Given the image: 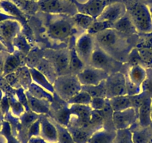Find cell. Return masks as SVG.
<instances>
[{"mask_svg": "<svg viewBox=\"0 0 152 143\" xmlns=\"http://www.w3.org/2000/svg\"><path fill=\"white\" fill-rule=\"evenodd\" d=\"M122 2L137 31L143 34L152 32V14L148 5L141 0H123Z\"/></svg>", "mask_w": 152, "mask_h": 143, "instance_id": "6da1fadb", "label": "cell"}, {"mask_svg": "<svg viewBox=\"0 0 152 143\" xmlns=\"http://www.w3.org/2000/svg\"><path fill=\"white\" fill-rule=\"evenodd\" d=\"M55 93L64 101H68L81 90L82 86L77 75L66 74L59 75L54 82Z\"/></svg>", "mask_w": 152, "mask_h": 143, "instance_id": "7a4b0ae2", "label": "cell"}, {"mask_svg": "<svg viewBox=\"0 0 152 143\" xmlns=\"http://www.w3.org/2000/svg\"><path fill=\"white\" fill-rule=\"evenodd\" d=\"M66 15H55L48 25V33L53 39L64 40L72 35L75 31V24L72 17H65Z\"/></svg>", "mask_w": 152, "mask_h": 143, "instance_id": "3957f363", "label": "cell"}, {"mask_svg": "<svg viewBox=\"0 0 152 143\" xmlns=\"http://www.w3.org/2000/svg\"><path fill=\"white\" fill-rule=\"evenodd\" d=\"M38 6L42 11L52 15L74 16L78 13L75 0H38Z\"/></svg>", "mask_w": 152, "mask_h": 143, "instance_id": "277c9868", "label": "cell"}, {"mask_svg": "<svg viewBox=\"0 0 152 143\" xmlns=\"http://www.w3.org/2000/svg\"><path fill=\"white\" fill-rule=\"evenodd\" d=\"M118 61H116V60L113 59L111 55L107 53L100 47L95 48L90 62V65L91 66L104 70L108 74L109 72H112V73L117 72L118 69L121 66H118Z\"/></svg>", "mask_w": 152, "mask_h": 143, "instance_id": "5b68a950", "label": "cell"}, {"mask_svg": "<svg viewBox=\"0 0 152 143\" xmlns=\"http://www.w3.org/2000/svg\"><path fill=\"white\" fill-rule=\"evenodd\" d=\"M107 98L128 95L126 87V77L122 73L117 72L110 74L105 80Z\"/></svg>", "mask_w": 152, "mask_h": 143, "instance_id": "8992f818", "label": "cell"}, {"mask_svg": "<svg viewBox=\"0 0 152 143\" xmlns=\"http://www.w3.org/2000/svg\"><path fill=\"white\" fill-rule=\"evenodd\" d=\"M95 48L94 36L87 32L82 34L76 40L75 50L84 64H90V58Z\"/></svg>", "mask_w": 152, "mask_h": 143, "instance_id": "52a82bcc", "label": "cell"}, {"mask_svg": "<svg viewBox=\"0 0 152 143\" xmlns=\"http://www.w3.org/2000/svg\"><path fill=\"white\" fill-rule=\"evenodd\" d=\"M22 29L20 22L14 19H8L0 22V39L8 49L12 46L14 39Z\"/></svg>", "mask_w": 152, "mask_h": 143, "instance_id": "ba28073f", "label": "cell"}, {"mask_svg": "<svg viewBox=\"0 0 152 143\" xmlns=\"http://www.w3.org/2000/svg\"><path fill=\"white\" fill-rule=\"evenodd\" d=\"M109 74L104 70L93 66L86 67L77 74L81 86H96L105 81Z\"/></svg>", "mask_w": 152, "mask_h": 143, "instance_id": "9c48e42d", "label": "cell"}, {"mask_svg": "<svg viewBox=\"0 0 152 143\" xmlns=\"http://www.w3.org/2000/svg\"><path fill=\"white\" fill-rule=\"evenodd\" d=\"M122 34L113 28H108L94 35V39L99 44V47L107 52L108 50H111L112 48L115 49L118 44H120Z\"/></svg>", "mask_w": 152, "mask_h": 143, "instance_id": "30bf717a", "label": "cell"}, {"mask_svg": "<svg viewBox=\"0 0 152 143\" xmlns=\"http://www.w3.org/2000/svg\"><path fill=\"white\" fill-rule=\"evenodd\" d=\"M126 14L127 9L125 4L122 2L118 1L107 5L96 20L98 21L107 22L113 24Z\"/></svg>", "mask_w": 152, "mask_h": 143, "instance_id": "8fae6325", "label": "cell"}, {"mask_svg": "<svg viewBox=\"0 0 152 143\" xmlns=\"http://www.w3.org/2000/svg\"><path fill=\"white\" fill-rule=\"evenodd\" d=\"M118 1L119 0H89L88 2L84 4H79L75 1V3L78 12L87 14L96 19L107 5Z\"/></svg>", "mask_w": 152, "mask_h": 143, "instance_id": "7c38bea8", "label": "cell"}, {"mask_svg": "<svg viewBox=\"0 0 152 143\" xmlns=\"http://www.w3.org/2000/svg\"><path fill=\"white\" fill-rule=\"evenodd\" d=\"M112 119L116 130L128 129L137 119V112L133 107L122 111L113 112Z\"/></svg>", "mask_w": 152, "mask_h": 143, "instance_id": "4fadbf2b", "label": "cell"}, {"mask_svg": "<svg viewBox=\"0 0 152 143\" xmlns=\"http://www.w3.org/2000/svg\"><path fill=\"white\" fill-rule=\"evenodd\" d=\"M151 103L150 96L142 97L140 106L137 108V119L142 128H147L151 124Z\"/></svg>", "mask_w": 152, "mask_h": 143, "instance_id": "5bb4252c", "label": "cell"}, {"mask_svg": "<svg viewBox=\"0 0 152 143\" xmlns=\"http://www.w3.org/2000/svg\"><path fill=\"white\" fill-rule=\"evenodd\" d=\"M69 110L71 116H75L76 118V122L79 124L81 128H87L90 125L92 113L90 106L71 104Z\"/></svg>", "mask_w": 152, "mask_h": 143, "instance_id": "9a60e30c", "label": "cell"}, {"mask_svg": "<svg viewBox=\"0 0 152 143\" xmlns=\"http://www.w3.org/2000/svg\"><path fill=\"white\" fill-rule=\"evenodd\" d=\"M40 137L46 140L47 142H58V130L55 124L46 118L40 119Z\"/></svg>", "mask_w": 152, "mask_h": 143, "instance_id": "2e32d148", "label": "cell"}, {"mask_svg": "<svg viewBox=\"0 0 152 143\" xmlns=\"http://www.w3.org/2000/svg\"><path fill=\"white\" fill-rule=\"evenodd\" d=\"M125 77L128 81L142 90L143 84L147 79V72L142 65L131 66Z\"/></svg>", "mask_w": 152, "mask_h": 143, "instance_id": "e0dca14e", "label": "cell"}, {"mask_svg": "<svg viewBox=\"0 0 152 143\" xmlns=\"http://www.w3.org/2000/svg\"><path fill=\"white\" fill-rule=\"evenodd\" d=\"M29 70H30V73L31 75L32 82L34 84L40 86V87L52 94H55L53 84L49 81L47 77L41 71L36 68H29Z\"/></svg>", "mask_w": 152, "mask_h": 143, "instance_id": "ac0fdd59", "label": "cell"}, {"mask_svg": "<svg viewBox=\"0 0 152 143\" xmlns=\"http://www.w3.org/2000/svg\"><path fill=\"white\" fill-rule=\"evenodd\" d=\"M26 97L28 100L29 110L35 114H46L49 111V103L45 101L40 100L31 96L27 91H26Z\"/></svg>", "mask_w": 152, "mask_h": 143, "instance_id": "d6986e66", "label": "cell"}, {"mask_svg": "<svg viewBox=\"0 0 152 143\" xmlns=\"http://www.w3.org/2000/svg\"><path fill=\"white\" fill-rule=\"evenodd\" d=\"M112 28L122 34L126 35L134 34L137 32L128 14H125L116 23H114L113 24Z\"/></svg>", "mask_w": 152, "mask_h": 143, "instance_id": "ffe728a7", "label": "cell"}, {"mask_svg": "<svg viewBox=\"0 0 152 143\" xmlns=\"http://www.w3.org/2000/svg\"><path fill=\"white\" fill-rule=\"evenodd\" d=\"M0 9L3 14L9 16L14 19L18 18V21H26L24 14L10 0H1L0 1Z\"/></svg>", "mask_w": 152, "mask_h": 143, "instance_id": "44dd1931", "label": "cell"}, {"mask_svg": "<svg viewBox=\"0 0 152 143\" xmlns=\"http://www.w3.org/2000/svg\"><path fill=\"white\" fill-rule=\"evenodd\" d=\"M108 101H109L110 106L113 112L122 111L133 107L131 96L128 95L111 98L108 99Z\"/></svg>", "mask_w": 152, "mask_h": 143, "instance_id": "7402d4cb", "label": "cell"}, {"mask_svg": "<svg viewBox=\"0 0 152 143\" xmlns=\"http://www.w3.org/2000/svg\"><path fill=\"white\" fill-rule=\"evenodd\" d=\"M20 66H23V60L20 55L11 54L8 55L4 62L3 75L15 72Z\"/></svg>", "mask_w": 152, "mask_h": 143, "instance_id": "603a6c76", "label": "cell"}, {"mask_svg": "<svg viewBox=\"0 0 152 143\" xmlns=\"http://www.w3.org/2000/svg\"><path fill=\"white\" fill-rule=\"evenodd\" d=\"M116 134V132L99 130L90 136L87 143H113Z\"/></svg>", "mask_w": 152, "mask_h": 143, "instance_id": "cb8c5ba5", "label": "cell"}, {"mask_svg": "<svg viewBox=\"0 0 152 143\" xmlns=\"http://www.w3.org/2000/svg\"><path fill=\"white\" fill-rule=\"evenodd\" d=\"M26 91H27L31 96L37 99H40V100L45 101L49 103H52L54 101V97L52 93H49L46 90L40 87V86L37 85L34 83H32L29 86L28 90Z\"/></svg>", "mask_w": 152, "mask_h": 143, "instance_id": "d4e9b609", "label": "cell"}, {"mask_svg": "<svg viewBox=\"0 0 152 143\" xmlns=\"http://www.w3.org/2000/svg\"><path fill=\"white\" fill-rule=\"evenodd\" d=\"M70 52H61L58 54L55 58V67L57 72L60 75H64L65 72L69 71Z\"/></svg>", "mask_w": 152, "mask_h": 143, "instance_id": "484cf974", "label": "cell"}, {"mask_svg": "<svg viewBox=\"0 0 152 143\" xmlns=\"http://www.w3.org/2000/svg\"><path fill=\"white\" fill-rule=\"evenodd\" d=\"M17 77H18L19 82H20V86L25 90H27L29 86L32 84L31 75L30 73V70L28 67L26 66H20L18 69L16 71Z\"/></svg>", "mask_w": 152, "mask_h": 143, "instance_id": "4316f807", "label": "cell"}, {"mask_svg": "<svg viewBox=\"0 0 152 143\" xmlns=\"http://www.w3.org/2000/svg\"><path fill=\"white\" fill-rule=\"evenodd\" d=\"M72 20L77 27L87 31V29L94 23L96 19L93 18L91 16L87 15V14L78 12L73 16Z\"/></svg>", "mask_w": 152, "mask_h": 143, "instance_id": "83f0119b", "label": "cell"}, {"mask_svg": "<svg viewBox=\"0 0 152 143\" xmlns=\"http://www.w3.org/2000/svg\"><path fill=\"white\" fill-rule=\"evenodd\" d=\"M23 14H31L35 12L39 6L38 2L29 0H10Z\"/></svg>", "mask_w": 152, "mask_h": 143, "instance_id": "f1b7e54d", "label": "cell"}, {"mask_svg": "<svg viewBox=\"0 0 152 143\" xmlns=\"http://www.w3.org/2000/svg\"><path fill=\"white\" fill-rule=\"evenodd\" d=\"M81 90L89 93L92 98L101 97L107 98L105 81L96 86H82Z\"/></svg>", "mask_w": 152, "mask_h": 143, "instance_id": "f546056e", "label": "cell"}, {"mask_svg": "<svg viewBox=\"0 0 152 143\" xmlns=\"http://www.w3.org/2000/svg\"><path fill=\"white\" fill-rule=\"evenodd\" d=\"M85 64L80 59L75 49L70 51V61H69V71L72 74H78L80 72L84 69Z\"/></svg>", "mask_w": 152, "mask_h": 143, "instance_id": "4dcf8cb0", "label": "cell"}, {"mask_svg": "<svg viewBox=\"0 0 152 143\" xmlns=\"http://www.w3.org/2000/svg\"><path fill=\"white\" fill-rule=\"evenodd\" d=\"M92 97L87 92L81 90L78 93L73 96L67 101V103L71 104H78V105H85L89 106L91 101Z\"/></svg>", "mask_w": 152, "mask_h": 143, "instance_id": "1f68e13d", "label": "cell"}, {"mask_svg": "<svg viewBox=\"0 0 152 143\" xmlns=\"http://www.w3.org/2000/svg\"><path fill=\"white\" fill-rule=\"evenodd\" d=\"M68 131L75 143H87L90 137L86 131L78 128H70Z\"/></svg>", "mask_w": 152, "mask_h": 143, "instance_id": "d6a6232c", "label": "cell"}, {"mask_svg": "<svg viewBox=\"0 0 152 143\" xmlns=\"http://www.w3.org/2000/svg\"><path fill=\"white\" fill-rule=\"evenodd\" d=\"M113 24L107 23V22H102V21H98V20H95L94 23L90 26V27L87 29V32L90 34L94 35L97 34L99 32H102L103 31L106 30L108 28H112Z\"/></svg>", "mask_w": 152, "mask_h": 143, "instance_id": "836d02e7", "label": "cell"}, {"mask_svg": "<svg viewBox=\"0 0 152 143\" xmlns=\"http://www.w3.org/2000/svg\"><path fill=\"white\" fill-rule=\"evenodd\" d=\"M70 119H71V113L69 108H67V107L60 110L56 116L57 123L64 128L68 126L69 124L70 123Z\"/></svg>", "mask_w": 152, "mask_h": 143, "instance_id": "e575fe53", "label": "cell"}, {"mask_svg": "<svg viewBox=\"0 0 152 143\" xmlns=\"http://www.w3.org/2000/svg\"><path fill=\"white\" fill-rule=\"evenodd\" d=\"M113 143H133L132 134L129 129L117 130Z\"/></svg>", "mask_w": 152, "mask_h": 143, "instance_id": "d590c367", "label": "cell"}, {"mask_svg": "<svg viewBox=\"0 0 152 143\" xmlns=\"http://www.w3.org/2000/svg\"><path fill=\"white\" fill-rule=\"evenodd\" d=\"M58 134V142L59 143H75L73 141L69 132L64 127L59 124H55Z\"/></svg>", "mask_w": 152, "mask_h": 143, "instance_id": "8d00e7d4", "label": "cell"}, {"mask_svg": "<svg viewBox=\"0 0 152 143\" xmlns=\"http://www.w3.org/2000/svg\"><path fill=\"white\" fill-rule=\"evenodd\" d=\"M109 105V101L107 98L101 97L92 98L90 104V107L92 110H104Z\"/></svg>", "mask_w": 152, "mask_h": 143, "instance_id": "74e56055", "label": "cell"}, {"mask_svg": "<svg viewBox=\"0 0 152 143\" xmlns=\"http://www.w3.org/2000/svg\"><path fill=\"white\" fill-rule=\"evenodd\" d=\"M131 134L133 143H148L150 142L149 134L145 131H135Z\"/></svg>", "mask_w": 152, "mask_h": 143, "instance_id": "f35d334b", "label": "cell"}, {"mask_svg": "<svg viewBox=\"0 0 152 143\" xmlns=\"http://www.w3.org/2000/svg\"><path fill=\"white\" fill-rule=\"evenodd\" d=\"M13 45L19 51H20L22 54H25L26 55L30 49V46H29L28 43H27L26 39L23 37H20V35H18L15 39H14V42H13Z\"/></svg>", "mask_w": 152, "mask_h": 143, "instance_id": "ab89813d", "label": "cell"}, {"mask_svg": "<svg viewBox=\"0 0 152 143\" xmlns=\"http://www.w3.org/2000/svg\"><path fill=\"white\" fill-rule=\"evenodd\" d=\"M4 79L5 80V81H6L12 88H15L16 90L22 88L21 86H20V82H19L18 77H17L16 72H13V73H10L5 75V76H4Z\"/></svg>", "mask_w": 152, "mask_h": 143, "instance_id": "60d3db41", "label": "cell"}, {"mask_svg": "<svg viewBox=\"0 0 152 143\" xmlns=\"http://www.w3.org/2000/svg\"><path fill=\"white\" fill-rule=\"evenodd\" d=\"M28 138L31 139L34 136H40V121L38 119L35 121L32 125H31L28 128Z\"/></svg>", "mask_w": 152, "mask_h": 143, "instance_id": "b9f144b4", "label": "cell"}, {"mask_svg": "<svg viewBox=\"0 0 152 143\" xmlns=\"http://www.w3.org/2000/svg\"><path fill=\"white\" fill-rule=\"evenodd\" d=\"M10 102V107L12 110V112L14 114L17 116H22L24 113L25 107L18 100H11L9 101Z\"/></svg>", "mask_w": 152, "mask_h": 143, "instance_id": "7bdbcfd3", "label": "cell"}, {"mask_svg": "<svg viewBox=\"0 0 152 143\" xmlns=\"http://www.w3.org/2000/svg\"><path fill=\"white\" fill-rule=\"evenodd\" d=\"M22 122L24 124V125L28 126V128H29L31 125L34 123L36 120H37V114H35L33 112H27L26 113H23L22 115Z\"/></svg>", "mask_w": 152, "mask_h": 143, "instance_id": "ee69618b", "label": "cell"}, {"mask_svg": "<svg viewBox=\"0 0 152 143\" xmlns=\"http://www.w3.org/2000/svg\"><path fill=\"white\" fill-rule=\"evenodd\" d=\"M129 62L131 63V66L141 65L140 62H142V60L138 52V50L137 49H133L131 53H130Z\"/></svg>", "mask_w": 152, "mask_h": 143, "instance_id": "f6af8a7d", "label": "cell"}, {"mask_svg": "<svg viewBox=\"0 0 152 143\" xmlns=\"http://www.w3.org/2000/svg\"><path fill=\"white\" fill-rule=\"evenodd\" d=\"M3 132L5 133V136H7V139L8 140V143H17V140L14 139V137L11 136V129H10V126L7 122H5L3 125Z\"/></svg>", "mask_w": 152, "mask_h": 143, "instance_id": "bcb514c9", "label": "cell"}, {"mask_svg": "<svg viewBox=\"0 0 152 143\" xmlns=\"http://www.w3.org/2000/svg\"><path fill=\"white\" fill-rule=\"evenodd\" d=\"M28 143H48L45 139L40 136H34L29 139Z\"/></svg>", "mask_w": 152, "mask_h": 143, "instance_id": "7dc6e473", "label": "cell"}, {"mask_svg": "<svg viewBox=\"0 0 152 143\" xmlns=\"http://www.w3.org/2000/svg\"><path fill=\"white\" fill-rule=\"evenodd\" d=\"M8 50V48L3 43V42H2L0 40V52H3V51Z\"/></svg>", "mask_w": 152, "mask_h": 143, "instance_id": "c3c4849f", "label": "cell"}, {"mask_svg": "<svg viewBox=\"0 0 152 143\" xmlns=\"http://www.w3.org/2000/svg\"><path fill=\"white\" fill-rule=\"evenodd\" d=\"M75 1L79 4H84V3H86V2H88L89 0H75Z\"/></svg>", "mask_w": 152, "mask_h": 143, "instance_id": "681fc988", "label": "cell"}, {"mask_svg": "<svg viewBox=\"0 0 152 143\" xmlns=\"http://www.w3.org/2000/svg\"><path fill=\"white\" fill-rule=\"evenodd\" d=\"M2 98V90H0V102H1Z\"/></svg>", "mask_w": 152, "mask_h": 143, "instance_id": "f907efd6", "label": "cell"}, {"mask_svg": "<svg viewBox=\"0 0 152 143\" xmlns=\"http://www.w3.org/2000/svg\"><path fill=\"white\" fill-rule=\"evenodd\" d=\"M29 1H34V2H38V0H29Z\"/></svg>", "mask_w": 152, "mask_h": 143, "instance_id": "816d5d0a", "label": "cell"}, {"mask_svg": "<svg viewBox=\"0 0 152 143\" xmlns=\"http://www.w3.org/2000/svg\"><path fill=\"white\" fill-rule=\"evenodd\" d=\"M151 119H152V103H151Z\"/></svg>", "mask_w": 152, "mask_h": 143, "instance_id": "f5cc1de1", "label": "cell"}, {"mask_svg": "<svg viewBox=\"0 0 152 143\" xmlns=\"http://www.w3.org/2000/svg\"><path fill=\"white\" fill-rule=\"evenodd\" d=\"M148 143H152V142H151V141H150V142H148Z\"/></svg>", "mask_w": 152, "mask_h": 143, "instance_id": "db71d44e", "label": "cell"}, {"mask_svg": "<svg viewBox=\"0 0 152 143\" xmlns=\"http://www.w3.org/2000/svg\"><path fill=\"white\" fill-rule=\"evenodd\" d=\"M57 143H59V142H57Z\"/></svg>", "mask_w": 152, "mask_h": 143, "instance_id": "11a10c76", "label": "cell"}, {"mask_svg": "<svg viewBox=\"0 0 152 143\" xmlns=\"http://www.w3.org/2000/svg\"><path fill=\"white\" fill-rule=\"evenodd\" d=\"M0 1H1V0H0Z\"/></svg>", "mask_w": 152, "mask_h": 143, "instance_id": "9f6ffc18", "label": "cell"}]
</instances>
